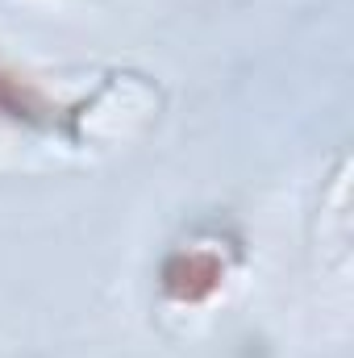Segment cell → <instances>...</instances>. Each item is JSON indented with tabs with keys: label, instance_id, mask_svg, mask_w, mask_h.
Returning <instances> with one entry per match:
<instances>
[{
	"label": "cell",
	"instance_id": "cell-1",
	"mask_svg": "<svg viewBox=\"0 0 354 358\" xmlns=\"http://www.w3.org/2000/svg\"><path fill=\"white\" fill-rule=\"evenodd\" d=\"M163 279H167V292L171 296H179V300H200V296H208L217 287L221 267H217L213 255H179L176 263L167 267Z\"/></svg>",
	"mask_w": 354,
	"mask_h": 358
},
{
	"label": "cell",
	"instance_id": "cell-2",
	"mask_svg": "<svg viewBox=\"0 0 354 358\" xmlns=\"http://www.w3.org/2000/svg\"><path fill=\"white\" fill-rule=\"evenodd\" d=\"M0 113L4 117H17V121H38L46 113V100L29 84H21L17 76H4L0 71Z\"/></svg>",
	"mask_w": 354,
	"mask_h": 358
}]
</instances>
